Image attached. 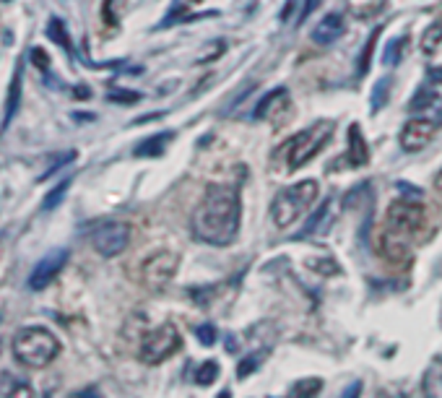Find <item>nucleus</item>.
Returning a JSON list of instances; mask_svg holds the SVG:
<instances>
[{"mask_svg":"<svg viewBox=\"0 0 442 398\" xmlns=\"http://www.w3.org/2000/svg\"><path fill=\"white\" fill-rule=\"evenodd\" d=\"M190 3H201V0H190Z\"/></svg>","mask_w":442,"mask_h":398,"instance_id":"e433bc0d","label":"nucleus"},{"mask_svg":"<svg viewBox=\"0 0 442 398\" xmlns=\"http://www.w3.org/2000/svg\"><path fill=\"white\" fill-rule=\"evenodd\" d=\"M19 94H21V68L16 70V76H13L11 97H8V102H6V126L11 123V117L16 115V107H19Z\"/></svg>","mask_w":442,"mask_h":398,"instance_id":"4be33fe9","label":"nucleus"},{"mask_svg":"<svg viewBox=\"0 0 442 398\" xmlns=\"http://www.w3.org/2000/svg\"><path fill=\"white\" fill-rule=\"evenodd\" d=\"M279 107H289V91L286 89H276L271 91V94H265V99L255 107V117H258V120H265V117H271L273 112H279Z\"/></svg>","mask_w":442,"mask_h":398,"instance_id":"a211bd4d","label":"nucleus"},{"mask_svg":"<svg viewBox=\"0 0 442 398\" xmlns=\"http://www.w3.org/2000/svg\"><path fill=\"white\" fill-rule=\"evenodd\" d=\"M219 375H221L219 362H216V359H208V362H203L198 367V372H195V386H203V388L211 386V383L219 380Z\"/></svg>","mask_w":442,"mask_h":398,"instance_id":"412c9836","label":"nucleus"},{"mask_svg":"<svg viewBox=\"0 0 442 398\" xmlns=\"http://www.w3.org/2000/svg\"><path fill=\"white\" fill-rule=\"evenodd\" d=\"M430 79L434 81V83H442V68H432L430 70Z\"/></svg>","mask_w":442,"mask_h":398,"instance_id":"473e14b6","label":"nucleus"},{"mask_svg":"<svg viewBox=\"0 0 442 398\" xmlns=\"http://www.w3.org/2000/svg\"><path fill=\"white\" fill-rule=\"evenodd\" d=\"M377 37H380V29H374L372 37L367 39V45H364V52H362V63H359V76L367 73L370 68V60H372V50H374V42H377Z\"/></svg>","mask_w":442,"mask_h":398,"instance_id":"cd10ccee","label":"nucleus"},{"mask_svg":"<svg viewBox=\"0 0 442 398\" xmlns=\"http://www.w3.org/2000/svg\"><path fill=\"white\" fill-rule=\"evenodd\" d=\"M172 136L174 133H157V136H148L146 141H141L136 146V157H143V159H157V157H161L164 151H167V146L172 143Z\"/></svg>","mask_w":442,"mask_h":398,"instance_id":"2eb2a0df","label":"nucleus"},{"mask_svg":"<svg viewBox=\"0 0 442 398\" xmlns=\"http://www.w3.org/2000/svg\"><path fill=\"white\" fill-rule=\"evenodd\" d=\"M79 398H99V396H97V390L91 388V390H83V393H79Z\"/></svg>","mask_w":442,"mask_h":398,"instance_id":"f704fd0d","label":"nucleus"},{"mask_svg":"<svg viewBox=\"0 0 442 398\" xmlns=\"http://www.w3.org/2000/svg\"><path fill=\"white\" fill-rule=\"evenodd\" d=\"M47 34H50V39H52V42H57V45L70 47L68 34H66V26H63V21H60V19H52V21H50V26H47Z\"/></svg>","mask_w":442,"mask_h":398,"instance_id":"a878e982","label":"nucleus"},{"mask_svg":"<svg viewBox=\"0 0 442 398\" xmlns=\"http://www.w3.org/2000/svg\"><path fill=\"white\" fill-rule=\"evenodd\" d=\"M180 333L172 323H164L159 328L148 330L141 341L138 349V359L143 364H161L164 359H170L172 354L180 349Z\"/></svg>","mask_w":442,"mask_h":398,"instance_id":"39448f33","label":"nucleus"},{"mask_svg":"<svg viewBox=\"0 0 442 398\" xmlns=\"http://www.w3.org/2000/svg\"><path fill=\"white\" fill-rule=\"evenodd\" d=\"M8 398H37V396H34V388L21 380V383H16V386L8 390Z\"/></svg>","mask_w":442,"mask_h":398,"instance_id":"c756f323","label":"nucleus"},{"mask_svg":"<svg viewBox=\"0 0 442 398\" xmlns=\"http://www.w3.org/2000/svg\"><path fill=\"white\" fill-rule=\"evenodd\" d=\"M239 219H242V203L237 188L211 185L190 219L193 237L214 248H227L237 239Z\"/></svg>","mask_w":442,"mask_h":398,"instance_id":"f257e3e1","label":"nucleus"},{"mask_svg":"<svg viewBox=\"0 0 442 398\" xmlns=\"http://www.w3.org/2000/svg\"><path fill=\"white\" fill-rule=\"evenodd\" d=\"M442 120H434V117H411L403 130H401V148L403 151H421V148L430 143L434 133L440 130Z\"/></svg>","mask_w":442,"mask_h":398,"instance_id":"6e6552de","label":"nucleus"},{"mask_svg":"<svg viewBox=\"0 0 442 398\" xmlns=\"http://www.w3.org/2000/svg\"><path fill=\"white\" fill-rule=\"evenodd\" d=\"M318 3H320V0H305V11H302V21H305L307 16L315 11V8H318Z\"/></svg>","mask_w":442,"mask_h":398,"instance_id":"2f4dec72","label":"nucleus"},{"mask_svg":"<svg viewBox=\"0 0 442 398\" xmlns=\"http://www.w3.org/2000/svg\"><path fill=\"white\" fill-rule=\"evenodd\" d=\"M421 390H424V398H442V359H434L427 367V372L421 377Z\"/></svg>","mask_w":442,"mask_h":398,"instance_id":"f3484780","label":"nucleus"},{"mask_svg":"<svg viewBox=\"0 0 442 398\" xmlns=\"http://www.w3.org/2000/svg\"><path fill=\"white\" fill-rule=\"evenodd\" d=\"M336 224V198H325L318 211L307 219V224L294 235V239H323Z\"/></svg>","mask_w":442,"mask_h":398,"instance_id":"9b49d317","label":"nucleus"},{"mask_svg":"<svg viewBox=\"0 0 442 398\" xmlns=\"http://www.w3.org/2000/svg\"><path fill=\"white\" fill-rule=\"evenodd\" d=\"M68 188H70V177H66V180L60 182L52 193L47 195V201L42 203V208H45V211H52V208H55V206L63 201V195H66V190H68Z\"/></svg>","mask_w":442,"mask_h":398,"instance_id":"bb28decb","label":"nucleus"},{"mask_svg":"<svg viewBox=\"0 0 442 398\" xmlns=\"http://www.w3.org/2000/svg\"><path fill=\"white\" fill-rule=\"evenodd\" d=\"M343 32H346V19H343L341 13H328V16L320 19V23L315 26L312 42L320 47H328V45H333L336 39H341Z\"/></svg>","mask_w":442,"mask_h":398,"instance_id":"f8f14e48","label":"nucleus"},{"mask_svg":"<svg viewBox=\"0 0 442 398\" xmlns=\"http://www.w3.org/2000/svg\"><path fill=\"white\" fill-rule=\"evenodd\" d=\"M320 388H323V380H320V377H305V380L294 383L289 398H315L320 393Z\"/></svg>","mask_w":442,"mask_h":398,"instance_id":"aec40b11","label":"nucleus"},{"mask_svg":"<svg viewBox=\"0 0 442 398\" xmlns=\"http://www.w3.org/2000/svg\"><path fill=\"white\" fill-rule=\"evenodd\" d=\"M333 130H336L333 120H315L310 128L299 130L294 138H289L273 157L286 161V170L289 172L302 170L307 161H312V157H318L320 151L325 148V143L333 136Z\"/></svg>","mask_w":442,"mask_h":398,"instance_id":"f03ea898","label":"nucleus"},{"mask_svg":"<svg viewBox=\"0 0 442 398\" xmlns=\"http://www.w3.org/2000/svg\"><path fill=\"white\" fill-rule=\"evenodd\" d=\"M434 190L442 195V170L437 172V177H434Z\"/></svg>","mask_w":442,"mask_h":398,"instance_id":"72a5a7b5","label":"nucleus"},{"mask_svg":"<svg viewBox=\"0 0 442 398\" xmlns=\"http://www.w3.org/2000/svg\"><path fill=\"white\" fill-rule=\"evenodd\" d=\"M318 193H320V188L315 180H302V182H297V185H289V188L279 190L271 203L273 224L279 229L292 227L297 219L302 217L307 208L315 203Z\"/></svg>","mask_w":442,"mask_h":398,"instance_id":"20e7f679","label":"nucleus"},{"mask_svg":"<svg viewBox=\"0 0 442 398\" xmlns=\"http://www.w3.org/2000/svg\"><path fill=\"white\" fill-rule=\"evenodd\" d=\"M421 52L424 55H434L437 50H440L442 45V19L440 21H432L430 26H427V32L421 34Z\"/></svg>","mask_w":442,"mask_h":398,"instance_id":"6ab92c4d","label":"nucleus"},{"mask_svg":"<svg viewBox=\"0 0 442 398\" xmlns=\"http://www.w3.org/2000/svg\"><path fill=\"white\" fill-rule=\"evenodd\" d=\"M68 248H55V250H50L47 255H42L39 261H37L34 271L29 276V289H45L50 281H55V276L63 271V266L68 263Z\"/></svg>","mask_w":442,"mask_h":398,"instance_id":"9d476101","label":"nucleus"},{"mask_svg":"<svg viewBox=\"0 0 442 398\" xmlns=\"http://www.w3.org/2000/svg\"><path fill=\"white\" fill-rule=\"evenodd\" d=\"M263 357H265V352H261V354H250V357H245L242 362H239V367H237V377L239 380H245V377H250L258 367H261V362H263Z\"/></svg>","mask_w":442,"mask_h":398,"instance_id":"5701e85b","label":"nucleus"},{"mask_svg":"<svg viewBox=\"0 0 442 398\" xmlns=\"http://www.w3.org/2000/svg\"><path fill=\"white\" fill-rule=\"evenodd\" d=\"M60 354V341L52 330L42 326H29L13 336V357L23 367H47Z\"/></svg>","mask_w":442,"mask_h":398,"instance_id":"7ed1b4c3","label":"nucleus"},{"mask_svg":"<svg viewBox=\"0 0 442 398\" xmlns=\"http://www.w3.org/2000/svg\"><path fill=\"white\" fill-rule=\"evenodd\" d=\"M419 110L421 117H434V120H442V99L434 94V91H421L419 97L411 102V112Z\"/></svg>","mask_w":442,"mask_h":398,"instance_id":"dca6fc26","label":"nucleus"},{"mask_svg":"<svg viewBox=\"0 0 442 398\" xmlns=\"http://www.w3.org/2000/svg\"><path fill=\"white\" fill-rule=\"evenodd\" d=\"M216 398H232V390H221V393H219Z\"/></svg>","mask_w":442,"mask_h":398,"instance_id":"c9c22d12","label":"nucleus"},{"mask_svg":"<svg viewBox=\"0 0 442 398\" xmlns=\"http://www.w3.org/2000/svg\"><path fill=\"white\" fill-rule=\"evenodd\" d=\"M406 37H401V39H393V42H390V45L385 47V55H383V63H385V66H396L398 60H401V57H403V47H406Z\"/></svg>","mask_w":442,"mask_h":398,"instance_id":"b1692460","label":"nucleus"},{"mask_svg":"<svg viewBox=\"0 0 442 398\" xmlns=\"http://www.w3.org/2000/svg\"><path fill=\"white\" fill-rule=\"evenodd\" d=\"M388 89H390V79H383L377 86H374V99H372V107L377 110V107H383L388 99Z\"/></svg>","mask_w":442,"mask_h":398,"instance_id":"c85d7f7f","label":"nucleus"},{"mask_svg":"<svg viewBox=\"0 0 442 398\" xmlns=\"http://www.w3.org/2000/svg\"><path fill=\"white\" fill-rule=\"evenodd\" d=\"M346 157H349L352 167H364L370 161V148H367V141L362 136V128L356 123L349 128V151H346Z\"/></svg>","mask_w":442,"mask_h":398,"instance_id":"4468645a","label":"nucleus"},{"mask_svg":"<svg viewBox=\"0 0 442 398\" xmlns=\"http://www.w3.org/2000/svg\"><path fill=\"white\" fill-rule=\"evenodd\" d=\"M380 252L388 261H408L411 258V237L393 232V229H385V235L380 239Z\"/></svg>","mask_w":442,"mask_h":398,"instance_id":"ddd939ff","label":"nucleus"},{"mask_svg":"<svg viewBox=\"0 0 442 398\" xmlns=\"http://www.w3.org/2000/svg\"><path fill=\"white\" fill-rule=\"evenodd\" d=\"M195 336H198L201 346H214L216 339H219V330H216L214 323H203V326L195 328Z\"/></svg>","mask_w":442,"mask_h":398,"instance_id":"393cba45","label":"nucleus"},{"mask_svg":"<svg viewBox=\"0 0 442 398\" xmlns=\"http://www.w3.org/2000/svg\"><path fill=\"white\" fill-rule=\"evenodd\" d=\"M359 396H362V383H352L343 390V398H359Z\"/></svg>","mask_w":442,"mask_h":398,"instance_id":"7c9ffc66","label":"nucleus"},{"mask_svg":"<svg viewBox=\"0 0 442 398\" xmlns=\"http://www.w3.org/2000/svg\"><path fill=\"white\" fill-rule=\"evenodd\" d=\"M128 242H130V227L125 221H104L91 235V245L102 258L120 255L128 248Z\"/></svg>","mask_w":442,"mask_h":398,"instance_id":"423d86ee","label":"nucleus"},{"mask_svg":"<svg viewBox=\"0 0 442 398\" xmlns=\"http://www.w3.org/2000/svg\"><path fill=\"white\" fill-rule=\"evenodd\" d=\"M424 224V206L414 198H401L388 208V229L401 235H416V229Z\"/></svg>","mask_w":442,"mask_h":398,"instance_id":"0eeeda50","label":"nucleus"},{"mask_svg":"<svg viewBox=\"0 0 442 398\" xmlns=\"http://www.w3.org/2000/svg\"><path fill=\"white\" fill-rule=\"evenodd\" d=\"M174 271H177V255L170 250H161L157 255L146 258L143 268H141V279L151 289H161L174 276Z\"/></svg>","mask_w":442,"mask_h":398,"instance_id":"1a4fd4ad","label":"nucleus"}]
</instances>
